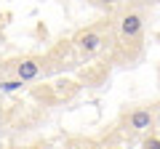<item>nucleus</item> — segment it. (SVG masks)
<instances>
[{
	"mask_svg": "<svg viewBox=\"0 0 160 149\" xmlns=\"http://www.w3.org/2000/svg\"><path fill=\"white\" fill-rule=\"evenodd\" d=\"M75 43H78V48H80L83 53H96L99 48H102L104 37H102L99 32H80Z\"/></svg>",
	"mask_w": 160,
	"mask_h": 149,
	"instance_id": "1",
	"label": "nucleus"
},
{
	"mask_svg": "<svg viewBox=\"0 0 160 149\" xmlns=\"http://www.w3.org/2000/svg\"><path fill=\"white\" fill-rule=\"evenodd\" d=\"M142 27H144V19L139 13H126L123 22H120V35L123 37H136L142 32Z\"/></svg>",
	"mask_w": 160,
	"mask_h": 149,
	"instance_id": "2",
	"label": "nucleus"
},
{
	"mask_svg": "<svg viewBox=\"0 0 160 149\" xmlns=\"http://www.w3.org/2000/svg\"><path fill=\"white\" fill-rule=\"evenodd\" d=\"M152 125H155V115L149 109H136V112H131V128L133 131H149Z\"/></svg>",
	"mask_w": 160,
	"mask_h": 149,
	"instance_id": "3",
	"label": "nucleus"
},
{
	"mask_svg": "<svg viewBox=\"0 0 160 149\" xmlns=\"http://www.w3.org/2000/svg\"><path fill=\"white\" fill-rule=\"evenodd\" d=\"M16 74H19L22 83H29V80H35V77L40 74V64L35 61V59H24V61H19Z\"/></svg>",
	"mask_w": 160,
	"mask_h": 149,
	"instance_id": "4",
	"label": "nucleus"
},
{
	"mask_svg": "<svg viewBox=\"0 0 160 149\" xmlns=\"http://www.w3.org/2000/svg\"><path fill=\"white\" fill-rule=\"evenodd\" d=\"M22 88V80H6V83H0V91H19Z\"/></svg>",
	"mask_w": 160,
	"mask_h": 149,
	"instance_id": "5",
	"label": "nucleus"
},
{
	"mask_svg": "<svg viewBox=\"0 0 160 149\" xmlns=\"http://www.w3.org/2000/svg\"><path fill=\"white\" fill-rule=\"evenodd\" d=\"M144 149H160V144H158V138L152 136V138H149L147 144H144Z\"/></svg>",
	"mask_w": 160,
	"mask_h": 149,
	"instance_id": "6",
	"label": "nucleus"
},
{
	"mask_svg": "<svg viewBox=\"0 0 160 149\" xmlns=\"http://www.w3.org/2000/svg\"><path fill=\"white\" fill-rule=\"evenodd\" d=\"M104 3H112V0H104Z\"/></svg>",
	"mask_w": 160,
	"mask_h": 149,
	"instance_id": "7",
	"label": "nucleus"
}]
</instances>
